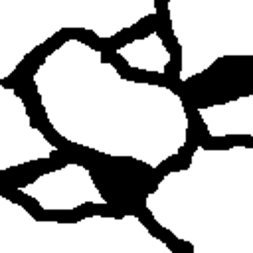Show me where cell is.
Here are the masks:
<instances>
[{"label": "cell", "instance_id": "cell-1", "mask_svg": "<svg viewBox=\"0 0 253 253\" xmlns=\"http://www.w3.org/2000/svg\"><path fill=\"white\" fill-rule=\"evenodd\" d=\"M0 253H172L134 213L43 221L0 196Z\"/></svg>", "mask_w": 253, "mask_h": 253}, {"label": "cell", "instance_id": "cell-2", "mask_svg": "<svg viewBox=\"0 0 253 253\" xmlns=\"http://www.w3.org/2000/svg\"><path fill=\"white\" fill-rule=\"evenodd\" d=\"M166 12L180 47V83L221 57H253V0H168Z\"/></svg>", "mask_w": 253, "mask_h": 253}, {"label": "cell", "instance_id": "cell-6", "mask_svg": "<svg viewBox=\"0 0 253 253\" xmlns=\"http://www.w3.org/2000/svg\"><path fill=\"white\" fill-rule=\"evenodd\" d=\"M115 55H119L130 69L158 75H166L172 61V53L158 32H148L142 38H134L119 45L115 49Z\"/></svg>", "mask_w": 253, "mask_h": 253}, {"label": "cell", "instance_id": "cell-3", "mask_svg": "<svg viewBox=\"0 0 253 253\" xmlns=\"http://www.w3.org/2000/svg\"><path fill=\"white\" fill-rule=\"evenodd\" d=\"M59 148L34 126L30 111L16 87L0 83V172L49 160Z\"/></svg>", "mask_w": 253, "mask_h": 253}, {"label": "cell", "instance_id": "cell-5", "mask_svg": "<svg viewBox=\"0 0 253 253\" xmlns=\"http://www.w3.org/2000/svg\"><path fill=\"white\" fill-rule=\"evenodd\" d=\"M196 111L211 138L253 136V93L225 103L198 107Z\"/></svg>", "mask_w": 253, "mask_h": 253}, {"label": "cell", "instance_id": "cell-4", "mask_svg": "<svg viewBox=\"0 0 253 253\" xmlns=\"http://www.w3.org/2000/svg\"><path fill=\"white\" fill-rule=\"evenodd\" d=\"M16 190L32 198L43 211H71L87 204L109 206V200L95 184L91 170L77 162H67L55 170L43 172Z\"/></svg>", "mask_w": 253, "mask_h": 253}]
</instances>
